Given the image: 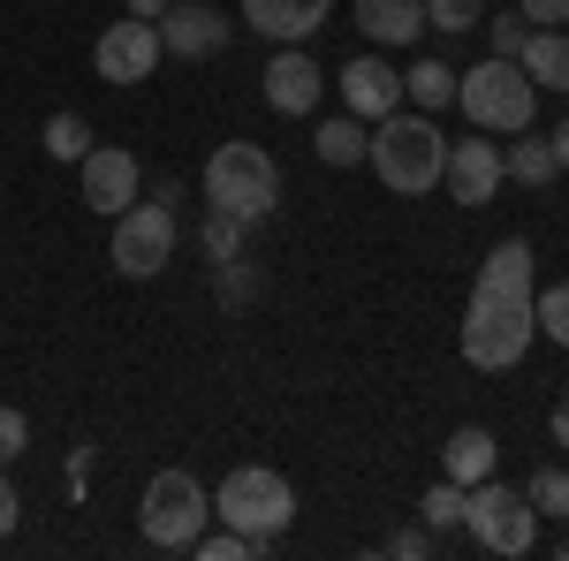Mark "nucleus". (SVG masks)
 I'll return each mask as SVG.
<instances>
[{"label":"nucleus","instance_id":"nucleus-10","mask_svg":"<svg viewBox=\"0 0 569 561\" xmlns=\"http://www.w3.org/2000/svg\"><path fill=\"white\" fill-rule=\"evenodd\" d=\"M77 190H84V206L91 213H130L137 206V190H144V168H137V152L130 144H91L84 160H77Z\"/></svg>","mask_w":569,"mask_h":561},{"label":"nucleus","instance_id":"nucleus-14","mask_svg":"<svg viewBox=\"0 0 569 561\" xmlns=\"http://www.w3.org/2000/svg\"><path fill=\"white\" fill-rule=\"evenodd\" d=\"M228 39H236V23L213 0H168V16H160V46L176 61H213V53H228Z\"/></svg>","mask_w":569,"mask_h":561},{"label":"nucleus","instance_id":"nucleus-27","mask_svg":"<svg viewBox=\"0 0 569 561\" xmlns=\"http://www.w3.org/2000/svg\"><path fill=\"white\" fill-rule=\"evenodd\" d=\"M426 523H433V531H456V523H463V485H456V478L426 485Z\"/></svg>","mask_w":569,"mask_h":561},{"label":"nucleus","instance_id":"nucleus-34","mask_svg":"<svg viewBox=\"0 0 569 561\" xmlns=\"http://www.w3.org/2000/svg\"><path fill=\"white\" fill-rule=\"evenodd\" d=\"M547 432H555V448H569V394L555 402V410H547Z\"/></svg>","mask_w":569,"mask_h":561},{"label":"nucleus","instance_id":"nucleus-12","mask_svg":"<svg viewBox=\"0 0 569 561\" xmlns=\"http://www.w3.org/2000/svg\"><path fill=\"white\" fill-rule=\"evenodd\" d=\"M266 107L273 114H289V122H305V114H319V99H327V69L311 61L305 46H273V61H266Z\"/></svg>","mask_w":569,"mask_h":561},{"label":"nucleus","instance_id":"nucleus-11","mask_svg":"<svg viewBox=\"0 0 569 561\" xmlns=\"http://www.w3.org/2000/svg\"><path fill=\"white\" fill-rule=\"evenodd\" d=\"M509 182V168H501V144L486 130L471 137H448V168H440V190L456 198V206H493V190Z\"/></svg>","mask_w":569,"mask_h":561},{"label":"nucleus","instance_id":"nucleus-6","mask_svg":"<svg viewBox=\"0 0 569 561\" xmlns=\"http://www.w3.org/2000/svg\"><path fill=\"white\" fill-rule=\"evenodd\" d=\"M213 517L236 523V531H251V539H281V531L297 523V485L281 471H266V463H236L213 493Z\"/></svg>","mask_w":569,"mask_h":561},{"label":"nucleus","instance_id":"nucleus-1","mask_svg":"<svg viewBox=\"0 0 569 561\" xmlns=\"http://www.w3.org/2000/svg\"><path fill=\"white\" fill-rule=\"evenodd\" d=\"M531 297H539V281H531V243L525 236L493 243V259L479 266L471 303H463V334H456V349H463L471 372H509V364L531 357V342H539Z\"/></svg>","mask_w":569,"mask_h":561},{"label":"nucleus","instance_id":"nucleus-7","mask_svg":"<svg viewBox=\"0 0 569 561\" xmlns=\"http://www.w3.org/2000/svg\"><path fill=\"white\" fill-rule=\"evenodd\" d=\"M463 531L479 539L486 554H531L539 547V509L525 501V485H501V478H479L463 485Z\"/></svg>","mask_w":569,"mask_h":561},{"label":"nucleus","instance_id":"nucleus-30","mask_svg":"<svg viewBox=\"0 0 569 561\" xmlns=\"http://www.w3.org/2000/svg\"><path fill=\"white\" fill-rule=\"evenodd\" d=\"M251 297H259V273H251L243 259H228L220 266V303H251Z\"/></svg>","mask_w":569,"mask_h":561},{"label":"nucleus","instance_id":"nucleus-20","mask_svg":"<svg viewBox=\"0 0 569 561\" xmlns=\"http://www.w3.org/2000/svg\"><path fill=\"white\" fill-rule=\"evenodd\" d=\"M517 61H525V77H531V84L569 91V31H531Z\"/></svg>","mask_w":569,"mask_h":561},{"label":"nucleus","instance_id":"nucleus-16","mask_svg":"<svg viewBox=\"0 0 569 561\" xmlns=\"http://www.w3.org/2000/svg\"><path fill=\"white\" fill-rule=\"evenodd\" d=\"M493 455H501V440H493L486 425H456L448 440H440V478L479 485V478H493Z\"/></svg>","mask_w":569,"mask_h":561},{"label":"nucleus","instance_id":"nucleus-25","mask_svg":"<svg viewBox=\"0 0 569 561\" xmlns=\"http://www.w3.org/2000/svg\"><path fill=\"white\" fill-rule=\"evenodd\" d=\"M525 501L539 509V517H569V471H562V463H539L531 485H525Z\"/></svg>","mask_w":569,"mask_h":561},{"label":"nucleus","instance_id":"nucleus-31","mask_svg":"<svg viewBox=\"0 0 569 561\" xmlns=\"http://www.w3.org/2000/svg\"><path fill=\"white\" fill-rule=\"evenodd\" d=\"M517 16H525L531 31H562V23H569V0H517Z\"/></svg>","mask_w":569,"mask_h":561},{"label":"nucleus","instance_id":"nucleus-8","mask_svg":"<svg viewBox=\"0 0 569 561\" xmlns=\"http://www.w3.org/2000/svg\"><path fill=\"white\" fill-rule=\"evenodd\" d=\"M176 213L168 206H130V213H114V236H107V259L122 281H152L160 266H176Z\"/></svg>","mask_w":569,"mask_h":561},{"label":"nucleus","instance_id":"nucleus-23","mask_svg":"<svg viewBox=\"0 0 569 561\" xmlns=\"http://www.w3.org/2000/svg\"><path fill=\"white\" fill-rule=\"evenodd\" d=\"M486 16H493V0H426V23H433V31H448V39L479 31Z\"/></svg>","mask_w":569,"mask_h":561},{"label":"nucleus","instance_id":"nucleus-36","mask_svg":"<svg viewBox=\"0 0 569 561\" xmlns=\"http://www.w3.org/2000/svg\"><path fill=\"white\" fill-rule=\"evenodd\" d=\"M547 144H555V160H562V168H569V114H562V122H555V130H547Z\"/></svg>","mask_w":569,"mask_h":561},{"label":"nucleus","instance_id":"nucleus-3","mask_svg":"<svg viewBox=\"0 0 569 561\" xmlns=\"http://www.w3.org/2000/svg\"><path fill=\"white\" fill-rule=\"evenodd\" d=\"M372 174L388 182L395 198H426L440 190V168H448V137L433 130V114H418V107H395L388 122H372Z\"/></svg>","mask_w":569,"mask_h":561},{"label":"nucleus","instance_id":"nucleus-33","mask_svg":"<svg viewBox=\"0 0 569 561\" xmlns=\"http://www.w3.org/2000/svg\"><path fill=\"white\" fill-rule=\"evenodd\" d=\"M16 523H23V493L8 485V463H0V539H8Z\"/></svg>","mask_w":569,"mask_h":561},{"label":"nucleus","instance_id":"nucleus-17","mask_svg":"<svg viewBox=\"0 0 569 561\" xmlns=\"http://www.w3.org/2000/svg\"><path fill=\"white\" fill-rule=\"evenodd\" d=\"M357 31H365L372 46L426 39V0H357Z\"/></svg>","mask_w":569,"mask_h":561},{"label":"nucleus","instance_id":"nucleus-21","mask_svg":"<svg viewBox=\"0 0 569 561\" xmlns=\"http://www.w3.org/2000/svg\"><path fill=\"white\" fill-rule=\"evenodd\" d=\"M402 107H418V114L456 107V69H448V61H418V69H402Z\"/></svg>","mask_w":569,"mask_h":561},{"label":"nucleus","instance_id":"nucleus-4","mask_svg":"<svg viewBox=\"0 0 569 561\" xmlns=\"http://www.w3.org/2000/svg\"><path fill=\"white\" fill-rule=\"evenodd\" d=\"M456 107H463V122H471V130L517 137V130H531V114H539V84L525 77V61L486 53L479 69H463V77H456Z\"/></svg>","mask_w":569,"mask_h":561},{"label":"nucleus","instance_id":"nucleus-32","mask_svg":"<svg viewBox=\"0 0 569 561\" xmlns=\"http://www.w3.org/2000/svg\"><path fill=\"white\" fill-rule=\"evenodd\" d=\"M388 554H395V561H418V554H433V523H418V531H395V539H388Z\"/></svg>","mask_w":569,"mask_h":561},{"label":"nucleus","instance_id":"nucleus-18","mask_svg":"<svg viewBox=\"0 0 569 561\" xmlns=\"http://www.w3.org/2000/svg\"><path fill=\"white\" fill-rule=\"evenodd\" d=\"M311 152H319L327 168H365V152H372V122H357V114H335V122H319Z\"/></svg>","mask_w":569,"mask_h":561},{"label":"nucleus","instance_id":"nucleus-29","mask_svg":"<svg viewBox=\"0 0 569 561\" xmlns=\"http://www.w3.org/2000/svg\"><path fill=\"white\" fill-rule=\"evenodd\" d=\"M23 448H31V418H23V410H8V402H0V463H16V455H23Z\"/></svg>","mask_w":569,"mask_h":561},{"label":"nucleus","instance_id":"nucleus-19","mask_svg":"<svg viewBox=\"0 0 569 561\" xmlns=\"http://www.w3.org/2000/svg\"><path fill=\"white\" fill-rule=\"evenodd\" d=\"M501 168H509V182H525V190H547V182L562 174V160H555V144H547V137L517 130V144H501Z\"/></svg>","mask_w":569,"mask_h":561},{"label":"nucleus","instance_id":"nucleus-22","mask_svg":"<svg viewBox=\"0 0 569 561\" xmlns=\"http://www.w3.org/2000/svg\"><path fill=\"white\" fill-rule=\"evenodd\" d=\"M39 144L61 160V168H77V160L91 152V122H84V114H53V122L39 130Z\"/></svg>","mask_w":569,"mask_h":561},{"label":"nucleus","instance_id":"nucleus-28","mask_svg":"<svg viewBox=\"0 0 569 561\" xmlns=\"http://www.w3.org/2000/svg\"><path fill=\"white\" fill-rule=\"evenodd\" d=\"M525 39H531L525 16H486V46H493L501 61H517V53H525Z\"/></svg>","mask_w":569,"mask_h":561},{"label":"nucleus","instance_id":"nucleus-26","mask_svg":"<svg viewBox=\"0 0 569 561\" xmlns=\"http://www.w3.org/2000/svg\"><path fill=\"white\" fill-rule=\"evenodd\" d=\"M531 319H539V334H547L555 349H569V281L539 289V297H531Z\"/></svg>","mask_w":569,"mask_h":561},{"label":"nucleus","instance_id":"nucleus-2","mask_svg":"<svg viewBox=\"0 0 569 561\" xmlns=\"http://www.w3.org/2000/svg\"><path fill=\"white\" fill-rule=\"evenodd\" d=\"M198 190H206L213 213H236L243 228H259V220L281 206V160L266 152L259 137H228V144H213Z\"/></svg>","mask_w":569,"mask_h":561},{"label":"nucleus","instance_id":"nucleus-15","mask_svg":"<svg viewBox=\"0 0 569 561\" xmlns=\"http://www.w3.org/2000/svg\"><path fill=\"white\" fill-rule=\"evenodd\" d=\"M327 16H335V0H243V31L273 46H305Z\"/></svg>","mask_w":569,"mask_h":561},{"label":"nucleus","instance_id":"nucleus-24","mask_svg":"<svg viewBox=\"0 0 569 561\" xmlns=\"http://www.w3.org/2000/svg\"><path fill=\"white\" fill-rule=\"evenodd\" d=\"M198 243H206V259H213V266L243 259V220H236V213H213V206H206V228H198Z\"/></svg>","mask_w":569,"mask_h":561},{"label":"nucleus","instance_id":"nucleus-13","mask_svg":"<svg viewBox=\"0 0 569 561\" xmlns=\"http://www.w3.org/2000/svg\"><path fill=\"white\" fill-rule=\"evenodd\" d=\"M327 84L342 91V114H357V122H388L395 107H402V69H388L380 53H357V61H342Z\"/></svg>","mask_w":569,"mask_h":561},{"label":"nucleus","instance_id":"nucleus-5","mask_svg":"<svg viewBox=\"0 0 569 561\" xmlns=\"http://www.w3.org/2000/svg\"><path fill=\"white\" fill-rule=\"evenodd\" d=\"M206 523H213V493H206L190 471H152L144 478V493H137V531H144L152 547L190 554Z\"/></svg>","mask_w":569,"mask_h":561},{"label":"nucleus","instance_id":"nucleus-35","mask_svg":"<svg viewBox=\"0 0 569 561\" xmlns=\"http://www.w3.org/2000/svg\"><path fill=\"white\" fill-rule=\"evenodd\" d=\"M122 8H130V16H144V23H160V16H168V0H122Z\"/></svg>","mask_w":569,"mask_h":561},{"label":"nucleus","instance_id":"nucleus-9","mask_svg":"<svg viewBox=\"0 0 569 561\" xmlns=\"http://www.w3.org/2000/svg\"><path fill=\"white\" fill-rule=\"evenodd\" d=\"M168 61V46H160V23H144V16H122V23H107L99 46H91V69H99V84H144L152 69Z\"/></svg>","mask_w":569,"mask_h":561}]
</instances>
